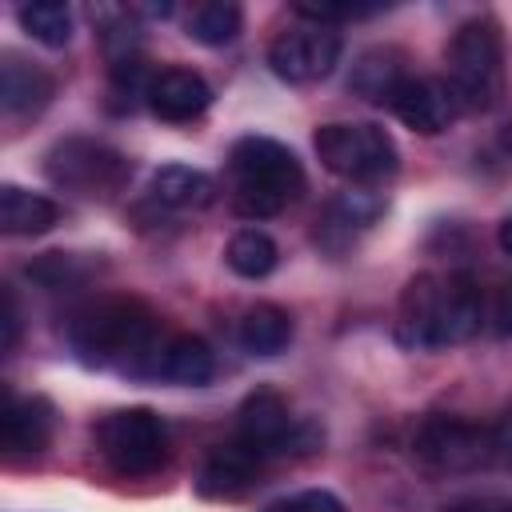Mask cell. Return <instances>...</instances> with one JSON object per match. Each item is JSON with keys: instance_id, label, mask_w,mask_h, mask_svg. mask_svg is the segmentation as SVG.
<instances>
[{"instance_id": "11", "label": "cell", "mask_w": 512, "mask_h": 512, "mask_svg": "<svg viewBox=\"0 0 512 512\" xmlns=\"http://www.w3.org/2000/svg\"><path fill=\"white\" fill-rule=\"evenodd\" d=\"M260 468H264V456L232 436L228 444H216L204 456V464L196 472V492L208 500H236L252 484H260Z\"/></svg>"}, {"instance_id": "17", "label": "cell", "mask_w": 512, "mask_h": 512, "mask_svg": "<svg viewBox=\"0 0 512 512\" xmlns=\"http://www.w3.org/2000/svg\"><path fill=\"white\" fill-rule=\"evenodd\" d=\"M56 432V408L44 396H8L4 408V448L8 452H44Z\"/></svg>"}, {"instance_id": "16", "label": "cell", "mask_w": 512, "mask_h": 512, "mask_svg": "<svg viewBox=\"0 0 512 512\" xmlns=\"http://www.w3.org/2000/svg\"><path fill=\"white\" fill-rule=\"evenodd\" d=\"M148 200L168 212H204L216 200V180L188 164H164L160 172H152Z\"/></svg>"}, {"instance_id": "23", "label": "cell", "mask_w": 512, "mask_h": 512, "mask_svg": "<svg viewBox=\"0 0 512 512\" xmlns=\"http://www.w3.org/2000/svg\"><path fill=\"white\" fill-rule=\"evenodd\" d=\"M224 260H228V268H232L236 276H244V280H264V276L276 268L280 248H276V240H272L268 232L244 228V232H236V236L228 240Z\"/></svg>"}, {"instance_id": "8", "label": "cell", "mask_w": 512, "mask_h": 512, "mask_svg": "<svg viewBox=\"0 0 512 512\" xmlns=\"http://www.w3.org/2000/svg\"><path fill=\"white\" fill-rule=\"evenodd\" d=\"M412 456L440 476H464L492 464V428L460 416H428L412 436Z\"/></svg>"}, {"instance_id": "13", "label": "cell", "mask_w": 512, "mask_h": 512, "mask_svg": "<svg viewBox=\"0 0 512 512\" xmlns=\"http://www.w3.org/2000/svg\"><path fill=\"white\" fill-rule=\"evenodd\" d=\"M148 108L168 124H188L212 104V88L192 68H160L148 80Z\"/></svg>"}, {"instance_id": "4", "label": "cell", "mask_w": 512, "mask_h": 512, "mask_svg": "<svg viewBox=\"0 0 512 512\" xmlns=\"http://www.w3.org/2000/svg\"><path fill=\"white\" fill-rule=\"evenodd\" d=\"M444 84L464 112H484L504 88V36L488 16L464 20L444 48Z\"/></svg>"}, {"instance_id": "22", "label": "cell", "mask_w": 512, "mask_h": 512, "mask_svg": "<svg viewBox=\"0 0 512 512\" xmlns=\"http://www.w3.org/2000/svg\"><path fill=\"white\" fill-rule=\"evenodd\" d=\"M240 8L232 0H200L188 8L184 16V32L196 40V44H208V48H220L228 40H236L240 32Z\"/></svg>"}, {"instance_id": "31", "label": "cell", "mask_w": 512, "mask_h": 512, "mask_svg": "<svg viewBox=\"0 0 512 512\" xmlns=\"http://www.w3.org/2000/svg\"><path fill=\"white\" fill-rule=\"evenodd\" d=\"M500 248H504V252H512V216L500 224Z\"/></svg>"}, {"instance_id": "29", "label": "cell", "mask_w": 512, "mask_h": 512, "mask_svg": "<svg viewBox=\"0 0 512 512\" xmlns=\"http://www.w3.org/2000/svg\"><path fill=\"white\" fill-rule=\"evenodd\" d=\"M488 320H492V328L500 336H512V284H504L496 292V300L488 304Z\"/></svg>"}, {"instance_id": "15", "label": "cell", "mask_w": 512, "mask_h": 512, "mask_svg": "<svg viewBox=\"0 0 512 512\" xmlns=\"http://www.w3.org/2000/svg\"><path fill=\"white\" fill-rule=\"evenodd\" d=\"M148 356L152 360L140 372H148L156 380H168V384H184V388L208 384L212 372H216V356L200 336H172L160 348H152Z\"/></svg>"}, {"instance_id": "14", "label": "cell", "mask_w": 512, "mask_h": 512, "mask_svg": "<svg viewBox=\"0 0 512 512\" xmlns=\"http://www.w3.org/2000/svg\"><path fill=\"white\" fill-rule=\"evenodd\" d=\"M380 212H384V196L372 192V188H364V184H352V188H344V192H336V196L328 200L324 224H320L316 240L336 252V248H344L356 232L372 228V224L380 220Z\"/></svg>"}, {"instance_id": "1", "label": "cell", "mask_w": 512, "mask_h": 512, "mask_svg": "<svg viewBox=\"0 0 512 512\" xmlns=\"http://www.w3.org/2000/svg\"><path fill=\"white\" fill-rule=\"evenodd\" d=\"M488 320L484 288L464 272H420L404 284L396 312V340L404 348H448L472 340Z\"/></svg>"}, {"instance_id": "12", "label": "cell", "mask_w": 512, "mask_h": 512, "mask_svg": "<svg viewBox=\"0 0 512 512\" xmlns=\"http://www.w3.org/2000/svg\"><path fill=\"white\" fill-rule=\"evenodd\" d=\"M388 108H392L412 132H420V136L444 132V128L452 124V116L460 112L456 100H452V92H448V84H444V80H432V76H408V80L400 84V92L392 96Z\"/></svg>"}, {"instance_id": "26", "label": "cell", "mask_w": 512, "mask_h": 512, "mask_svg": "<svg viewBox=\"0 0 512 512\" xmlns=\"http://www.w3.org/2000/svg\"><path fill=\"white\" fill-rule=\"evenodd\" d=\"M264 512H344V504L328 488H304V492H292V496L272 500Z\"/></svg>"}, {"instance_id": "10", "label": "cell", "mask_w": 512, "mask_h": 512, "mask_svg": "<svg viewBox=\"0 0 512 512\" xmlns=\"http://www.w3.org/2000/svg\"><path fill=\"white\" fill-rule=\"evenodd\" d=\"M296 436V424H292V412H288V400L272 388H256L240 412H236V440L248 444L252 452H260L264 460L268 456H284L288 444Z\"/></svg>"}, {"instance_id": "5", "label": "cell", "mask_w": 512, "mask_h": 512, "mask_svg": "<svg viewBox=\"0 0 512 512\" xmlns=\"http://www.w3.org/2000/svg\"><path fill=\"white\" fill-rule=\"evenodd\" d=\"M312 144H316L320 164L332 176H340L348 184H364V188L384 180V176H392L396 164H400L396 140L384 128L360 124V120H352V124H344V120L340 124H320Z\"/></svg>"}, {"instance_id": "20", "label": "cell", "mask_w": 512, "mask_h": 512, "mask_svg": "<svg viewBox=\"0 0 512 512\" xmlns=\"http://www.w3.org/2000/svg\"><path fill=\"white\" fill-rule=\"evenodd\" d=\"M60 220L56 200L28 192L20 184H4L0 188V228L8 236H40Z\"/></svg>"}, {"instance_id": "9", "label": "cell", "mask_w": 512, "mask_h": 512, "mask_svg": "<svg viewBox=\"0 0 512 512\" xmlns=\"http://www.w3.org/2000/svg\"><path fill=\"white\" fill-rule=\"evenodd\" d=\"M336 60H340V32L328 24H296L268 44L272 72L292 84L324 80L336 68Z\"/></svg>"}, {"instance_id": "25", "label": "cell", "mask_w": 512, "mask_h": 512, "mask_svg": "<svg viewBox=\"0 0 512 512\" xmlns=\"http://www.w3.org/2000/svg\"><path fill=\"white\" fill-rule=\"evenodd\" d=\"M28 276L44 288H68L88 276V264H80V256H68V252H44L36 264H28Z\"/></svg>"}, {"instance_id": "7", "label": "cell", "mask_w": 512, "mask_h": 512, "mask_svg": "<svg viewBox=\"0 0 512 512\" xmlns=\"http://www.w3.org/2000/svg\"><path fill=\"white\" fill-rule=\"evenodd\" d=\"M96 452L116 476H152L168 456V428L152 408H116L96 424Z\"/></svg>"}, {"instance_id": "21", "label": "cell", "mask_w": 512, "mask_h": 512, "mask_svg": "<svg viewBox=\"0 0 512 512\" xmlns=\"http://www.w3.org/2000/svg\"><path fill=\"white\" fill-rule=\"evenodd\" d=\"M292 344V316L280 304H252L240 316V348L252 356H280Z\"/></svg>"}, {"instance_id": "19", "label": "cell", "mask_w": 512, "mask_h": 512, "mask_svg": "<svg viewBox=\"0 0 512 512\" xmlns=\"http://www.w3.org/2000/svg\"><path fill=\"white\" fill-rule=\"evenodd\" d=\"M404 56L396 48H368L348 76V88L368 104H392V96L404 84Z\"/></svg>"}, {"instance_id": "24", "label": "cell", "mask_w": 512, "mask_h": 512, "mask_svg": "<svg viewBox=\"0 0 512 512\" xmlns=\"http://www.w3.org/2000/svg\"><path fill=\"white\" fill-rule=\"evenodd\" d=\"M16 20L20 28L40 40L44 48H64L72 40V12L68 4H56V0H36V4H24L16 8Z\"/></svg>"}, {"instance_id": "3", "label": "cell", "mask_w": 512, "mask_h": 512, "mask_svg": "<svg viewBox=\"0 0 512 512\" xmlns=\"http://www.w3.org/2000/svg\"><path fill=\"white\" fill-rule=\"evenodd\" d=\"M68 344L84 364L148 356L156 344V312L136 296H100L68 316Z\"/></svg>"}, {"instance_id": "27", "label": "cell", "mask_w": 512, "mask_h": 512, "mask_svg": "<svg viewBox=\"0 0 512 512\" xmlns=\"http://www.w3.org/2000/svg\"><path fill=\"white\" fill-rule=\"evenodd\" d=\"M492 460L512 472V412H504V416L492 424Z\"/></svg>"}, {"instance_id": "6", "label": "cell", "mask_w": 512, "mask_h": 512, "mask_svg": "<svg viewBox=\"0 0 512 512\" xmlns=\"http://www.w3.org/2000/svg\"><path fill=\"white\" fill-rule=\"evenodd\" d=\"M44 172L56 188L64 192H76L84 200H112L128 176H132V164L124 152H116L112 144L104 140H88V136H68V140H56L44 156Z\"/></svg>"}, {"instance_id": "30", "label": "cell", "mask_w": 512, "mask_h": 512, "mask_svg": "<svg viewBox=\"0 0 512 512\" xmlns=\"http://www.w3.org/2000/svg\"><path fill=\"white\" fill-rule=\"evenodd\" d=\"M444 512H512V500H500V496H464V500H452Z\"/></svg>"}, {"instance_id": "18", "label": "cell", "mask_w": 512, "mask_h": 512, "mask_svg": "<svg viewBox=\"0 0 512 512\" xmlns=\"http://www.w3.org/2000/svg\"><path fill=\"white\" fill-rule=\"evenodd\" d=\"M56 92V80L40 68V64H28L20 56H4L0 64V108L8 116H36Z\"/></svg>"}, {"instance_id": "2", "label": "cell", "mask_w": 512, "mask_h": 512, "mask_svg": "<svg viewBox=\"0 0 512 512\" xmlns=\"http://www.w3.org/2000/svg\"><path fill=\"white\" fill-rule=\"evenodd\" d=\"M232 208L244 220H268L304 192V168L292 148L272 136H244L228 152Z\"/></svg>"}, {"instance_id": "28", "label": "cell", "mask_w": 512, "mask_h": 512, "mask_svg": "<svg viewBox=\"0 0 512 512\" xmlns=\"http://www.w3.org/2000/svg\"><path fill=\"white\" fill-rule=\"evenodd\" d=\"M0 324H4V352H12L16 348V340H20V308H16V292L12 288H4L0 292Z\"/></svg>"}]
</instances>
